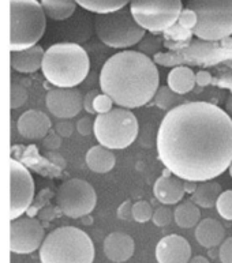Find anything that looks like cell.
Here are the masks:
<instances>
[{"mask_svg":"<svg viewBox=\"0 0 232 263\" xmlns=\"http://www.w3.org/2000/svg\"><path fill=\"white\" fill-rule=\"evenodd\" d=\"M157 153L182 180H215L232 164V118L210 102L179 104L160 123Z\"/></svg>","mask_w":232,"mask_h":263,"instance_id":"obj_1","label":"cell"},{"mask_svg":"<svg viewBox=\"0 0 232 263\" xmlns=\"http://www.w3.org/2000/svg\"><path fill=\"white\" fill-rule=\"evenodd\" d=\"M160 85L157 64L139 51H122L106 60L100 72V89L120 108L149 104Z\"/></svg>","mask_w":232,"mask_h":263,"instance_id":"obj_2","label":"cell"},{"mask_svg":"<svg viewBox=\"0 0 232 263\" xmlns=\"http://www.w3.org/2000/svg\"><path fill=\"white\" fill-rule=\"evenodd\" d=\"M156 64L176 67L193 64L219 68L212 85L232 90V40L221 41H191L176 52H162L153 58Z\"/></svg>","mask_w":232,"mask_h":263,"instance_id":"obj_3","label":"cell"},{"mask_svg":"<svg viewBox=\"0 0 232 263\" xmlns=\"http://www.w3.org/2000/svg\"><path fill=\"white\" fill-rule=\"evenodd\" d=\"M41 71L44 78L55 87L71 89L87 78L91 59L86 49L78 44H53L45 51Z\"/></svg>","mask_w":232,"mask_h":263,"instance_id":"obj_4","label":"cell"},{"mask_svg":"<svg viewBox=\"0 0 232 263\" xmlns=\"http://www.w3.org/2000/svg\"><path fill=\"white\" fill-rule=\"evenodd\" d=\"M40 251L41 263H93L95 244L75 227H60L48 233Z\"/></svg>","mask_w":232,"mask_h":263,"instance_id":"obj_5","label":"cell"},{"mask_svg":"<svg viewBox=\"0 0 232 263\" xmlns=\"http://www.w3.org/2000/svg\"><path fill=\"white\" fill-rule=\"evenodd\" d=\"M11 8V51H22L37 45L47 29V15L37 0H10Z\"/></svg>","mask_w":232,"mask_h":263,"instance_id":"obj_6","label":"cell"},{"mask_svg":"<svg viewBox=\"0 0 232 263\" xmlns=\"http://www.w3.org/2000/svg\"><path fill=\"white\" fill-rule=\"evenodd\" d=\"M198 22L193 35L202 41H221L232 35V0H189Z\"/></svg>","mask_w":232,"mask_h":263,"instance_id":"obj_7","label":"cell"},{"mask_svg":"<svg viewBox=\"0 0 232 263\" xmlns=\"http://www.w3.org/2000/svg\"><path fill=\"white\" fill-rule=\"evenodd\" d=\"M96 35L104 45L115 49H127L138 45L146 30L134 20L130 8H122L110 14H99L95 18Z\"/></svg>","mask_w":232,"mask_h":263,"instance_id":"obj_8","label":"cell"},{"mask_svg":"<svg viewBox=\"0 0 232 263\" xmlns=\"http://www.w3.org/2000/svg\"><path fill=\"white\" fill-rule=\"evenodd\" d=\"M138 120L131 109L114 108L95 119V137L99 145L111 150L126 149L138 137Z\"/></svg>","mask_w":232,"mask_h":263,"instance_id":"obj_9","label":"cell"},{"mask_svg":"<svg viewBox=\"0 0 232 263\" xmlns=\"http://www.w3.org/2000/svg\"><path fill=\"white\" fill-rule=\"evenodd\" d=\"M129 8L141 28L158 34L177 24L183 4L182 0H131Z\"/></svg>","mask_w":232,"mask_h":263,"instance_id":"obj_10","label":"cell"},{"mask_svg":"<svg viewBox=\"0 0 232 263\" xmlns=\"http://www.w3.org/2000/svg\"><path fill=\"white\" fill-rule=\"evenodd\" d=\"M97 203V194L91 183L82 179L63 181L56 193V204L70 218H81L91 214Z\"/></svg>","mask_w":232,"mask_h":263,"instance_id":"obj_11","label":"cell"},{"mask_svg":"<svg viewBox=\"0 0 232 263\" xmlns=\"http://www.w3.org/2000/svg\"><path fill=\"white\" fill-rule=\"evenodd\" d=\"M34 180L30 171L14 158L10 160V220L28 212L34 199Z\"/></svg>","mask_w":232,"mask_h":263,"instance_id":"obj_12","label":"cell"},{"mask_svg":"<svg viewBox=\"0 0 232 263\" xmlns=\"http://www.w3.org/2000/svg\"><path fill=\"white\" fill-rule=\"evenodd\" d=\"M45 231L37 218L20 217L10 224V250L14 254H32L43 246Z\"/></svg>","mask_w":232,"mask_h":263,"instance_id":"obj_13","label":"cell"},{"mask_svg":"<svg viewBox=\"0 0 232 263\" xmlns=\"http://www.w3.org/2000/svg\"><path fill=\"white\" fill-rule=\"evenodd\" d=\"M45 104L55 118L70 120L83 109V96L77 87H53L47 93Z\"/></svg>","mask_w":232,"mask_h":263,"instance_id":"obj_14","label":"cell"},{"mask_svg":"<svg viewBox=\"0 0 232 263\" xmlns=\"http://www.w3.org/2000/svg\"><path fill=\"white\" fill-rule=\"evenodd\" d=\"M156 259L158 263H189L191 246L183 236L168 235L156 246Z\"/></svg>","mask_w":232,"mask_h":263,"instance_id":"obj_15","label":"cell"},{"mask_svg":"<svg viewBox=\"0 0 232 263\" xmlns=\"http://www.w3.org/2000/svg\"><path fill=\"white\" fill-rule=\"evenodd\" d=\"M51 120L47 115L41 110L34 109L24 112L16 122L20 135L29 141L44 139L51 131Z\"/></svg>","mask_w":232,"mask_h":263,"instance_id":"obj_16","label":"cell"},{"mask_svg":"<svg viewBox=\"0 0 232 263\" xmlns=\"http://www.w3.org/2000/svg\"><path fill=\"white\" fill-rule=\"evenodd\" d=\"M135 251V243L130 235L123 232H112L104 240V254L115 263L127 262Z\"/></svg>","mask_w":232,"mask_h":263,"instance_id":"obj_17","label":"cell"},{"mask_svg":"<svg viewBox=\"0 0 232 263\" xmlns=\"http://www.w3.org/2000/svg\"><path fill=\"white\" fill-rule=\"evenodd\" d=\"M153 194L158 202L163 204L181 203L186 194L185 180L168 173L158 177L153 187Z\"/></svg>","mask_w":232,"mask_h":263,"instance_id":"obj_18","label":"cell"},{"mask_svg":"<svg viewBox=\"0 0 232 263\" xmlns=\"http://www.w3.org/2000/svg\"><path fill=\"white\" fill-rule=\"evenodd\" d=\"M45 51L40 45H34L22 51H11L10 63L16 72L21 74H32L41 70Z\"/></svg>","mask_w":232,"mask_h":263,"instance_id":"obj_19","label":"cell"},{"mask_svg":"<svg viewBox=\"0 0 232 263\" xmlns=\"http://www.w3.org/2000/svg\"><path fill=\"white\" fill-rule=\"evenodd\" d=\"M194 236L202 247L213 248L223 244L225 240V229L215 218H205L195 227Z\"/></svg>","mask_w":232,"mask_h":263,"instance_id":"obj_20","label":"cell"},{"mask_svg":"<svg viewBox=\"0 0 232 263\" xmlns=\"http://www.w3.org/2000/svg\"><path fill=\"white\" fill-rule=\"evenodd\" d=\"M85 160L87 168L95 173H108L114 169L116 162V157L112 150L101 145L93 146L87 150Z\"/></svg>","mask_w":232,"mask_h":263,"instance_id":"obj_21","label":"cell"},{"mask_svg":"<svg viewBox=\"0 0 232 263\" xmlns=\"http://www.w3.org/2000/svg\"><path fill=\"white\" fill-rule=\"evenodd\" d=\"M167 85L172 89L176 95H187L193 90L197 81H195V72L187 66H176L169 71Z\"/></svg>","mask_w":232,"mask_h":263,"instance_id":"obj_22","label":"cell"},{"mask_svg":"<svg viewBox=\"0 0 232 263\" xmlns=\"http://www.w3.org/2000/svg\"><path fill=\"white\" fill-rule=\"evenodd\" d=\"M223 194L221 185L215 180L202 181L197 184L195 190L191 194V200L197 204L198 208L210 209L216 206L217 199Z\"/></svg>","mask_w":232,"mask_h":263,"instance_id":"obj_23","label":"cell"},{"mask_svg":"<svg viewBox=\"0 0 232 263\" xmlns=\"http://www.w3.org/2000/svg\"><path fill=\"white\" fill-rule=\"evenodd\" d=\"M173 218H175V222L179 228L190 229L200 224L201 210L193 200L186 199L175 208Z\"/></svg>","mask_w":232,"mask_h":263,"instance_id":"obj_24","label":"cell"},{"mask_svg":"<svg viewBox=\"0 0 232 263\" xmlns=\"http://www.w3.org/2000/svg\"><path fill=\"white\" fill-rule=\"evenodd\" d=\"M45 15L49 20L53 21H66L77 10V2L75 0H41Z\"/></svg>","mask_w":232,"mask_h":263,"instance_id":"obj_25","label":"cell"},{"mask_svg":"<svg viewBox=\"0 0 232 263\" xmlns=\"http://www.w3.org/2000/svg\"><path fill=\"white\" fill-rule=\"evenodd\" d=\"M78 6L89 12L99 14H110L122 10L130 4L131 0H75Z\"/></svg>","mask_w":232,"mask_h":263,"instance_id":"obj_26","label":"cell"},{"mask_svg":"<svg viewBox=\"0 0 232 263\" xmlns=\"http://www.w3.org/2000/svg\"><path fill=\"white\" fill-rule=\"evenodd\" d=\"M177 101H179V95H176L168 85L158 87L157 93L154 96V104L163 110L173 109L175 106L179 105Z\"/></svg>","mask_w":232,"mask_h":263,"instance_id":"obj_27","label":"cell"},{"mask_svg":"<svg viewBox=\"0 0 232 263\" xmlns=\"http://www.w3.org/2000/svg\"><path fill=\"white\" fill-rule=\"evenodd\" d=\"M139 52H142L144 55L146 56H156L158 53H162V49L164 47V41L163 39L157 37L153 33H150V34H146L144 39L139 41V44L137 45Z\"/></svg>","mask_w":232,"mask_h":263,"instance_id":"obj_28","label":"cell"},{"mask_svg":"<svg viewBox=\"0 0 232 263\" xmlns=\"http://www.w3.org/2000/svg\"><path fill=\"white\" fill-rule=\"evenodd\" d=\"M153 209L148 200H138L133 204V220L137 222H148L153 218Z\"/></svg>","mask_w":232,"mask_h":263,"instance_id":"obj_29","label":"cell"},{"mask_svg":"<svg viewBox=\"0 0 232 263\" xmlns=\"http://www.w3.org/2000/svg\"><path fill=\"white\" fill-rule=\"evenodd\" d=\"M215 208H216L219 216H221L227 221H232V190L223 191L220 198L217 199Z\"/></svg>","mask_w":232,"mask_h":263,"instance_id":"obj_30","label":"cell"},{"mask_svg":"<svg viewBox=\"0 0 232 263\" xmlns=\"http://www.w3.org/2000/svg\"><path fill=\"white\" fill-rule=\"evenodd\" d=\"M29 93L26 87L20 85V83H11L10 87V104H11V109H18L24 105L25 102L28 101Z\"/></svg>","mask_w":232,"mask_h":263,"instance_id":"obj_31","label":"cell"},{"mask_svg":"<svg viewBox=\"0 0 232 263\" xmlns=\"http://www.w3.org/2000/svg\"><path fill=\"white\" fill-rule=\"evenodd\" d=\"M172 220H175L173 218V212L168 206H162V208L156 209L153 213V218H152L153 224L158 228H166L172 222Z\"/></svg>","mask_w":232,"mask_h":263,"instance_id":"obj_32","label":"cell"},{"mask_svg":"<svg viewBox=\"0 0 232 263\" xmlns=\"http://www.w3.org/2000/svg\"><path fill=\"white\" fill-rule=\"evenodd\" d=\"M198 22V16L197 14L193 11V10H190V8H183V11H182L181 16H179V20H177V25H181L182 28L186 29V30H189V32H193L195 26H197Z\"/></svg>","mask_w":232,"mask_h":263,"instance_id":"obj_33","label":"cell"},{"mask_svg":"<svg viewBox=\"0 0 232 263\" xmlns=\"http://www.w3.org/2000/svg\"><path fill=\"white\" fill-rule=\"evenodd\" d=\"M114 105L115 102L114 100L111 99L110 96L105 95V93H100L95 100V110H96V115H104V114H108L111 110L114 109Z\"/></svg>","mask_w":232,"mask_h":263,"instance_id":"obj_34","label":"cell"},{"mask_svg":"<svg viewBox=\"0 0 232 263\" xmlns=\"http://www.w3.org/2000/svg\"><path fill=\"white\" fill-rule=\"evenodd\" d=\"M77 131L83 137H89L92 133H95V120L91 118H82L77 123Z\"/></svg>","mask_w":232,"mask_h":263,"instance_id":"obj_35","label":"cell"},{"mask_svg":"<svg viewBox=\"0 0 232 263\" xmlns=\"http://www.w3.org/2000/svg\"><path fill=\"white\" fill-rule=\"evenodd\" d=\"M219 256H220L221 263H232V236L223 241V244L220 246Z\"/></svg>","mask_w":232,"mask_h":263,"instance_id":"obj_36","label":"cell"},{"mask_svg":"<svg viewBox=\"0 0 232 263\" xmlns=\"http://www.w3.org/2000/svg\"><path fill=\"white\" fill-rule=\"evenodd\" d=\"M99 95H100V91L96 90V89H93V90L87 91L86 95L83 96V109L86 110V114L96 115V110H95V106H93V104H95L96 97H97Z\"/></svg>","mask_w":232,"mask_h":263,"instance_id":"obj_37","label":"cell"},{"mask_svg":"<svg viewBox=\"0 0 232 263\" xmlns=\"http://www.w3.org/2000/svg\"><path fill=\"white\" fill-rule=\"evenodd\" d=\"M133 204L130 200H126L123 202V204H120L118 209V217L120 220H131L133 218Z\"/></svg>","mask_w":232,"mask_h":263,"instance_id":"obj_38","label":"cell"},{"mask_svg":"<svg viewBox=\"0 0 232 263\" xmlns=\"http://www.w3.org/2000/svg\"><path fill=\"white\" fill-rule=\"evenodd\" d=\"M56 131L59 134L60 137H71V134L74 131V124L70 120H62L60 123L56 124Z\"/></svg>","mask_w":232,"mask_h":263,"instance_id":"obj_39","label":"cell"},{"mask_svg":"<svg viewBox=\"0 0 232 263\" xmlns=\"http://www.w3.org/2000/svg\"><path fill=\"white\" fill-rule=\"evenodd\" d=\"M195 81H197L198 86L205 87V86H209V85H212L213 77H212V74L209 72V71L201 70V71H198L197 74H195Z\"/></svg>","mask_w":232,"mask_h":263,"instance_id":"obj_40","label":"cell"},{"mask_svg":"<svg viewBox=\"0 0 232 263\" xmlns=\"http://www.w3.org/2000/svg\"><path fill=\"white\" fill-rule=\"evenodd\" d=\"M60 143H62L60 137L56 134H48L47 137L44 138V146L49 150H56L60 146Z\"/></svg>","mask_w":232,"mask_h":263,"instance_id":"obj_41","label":"cell"},{"mask_svg":"<svg viewBox=\"0 0 232 263\" xmlns=\"http://www.w3.org/2000/svg\"><path fill=\"white\" fill-rule=\"evenodd\" d=\"M189 263H210V262L208 260V258H205V256L202 255H197V256H194V258H191Z\"/></svg>","mask_w":232,"mask_h":263,"instance_id":"obj_42","label":"cell"},{"mask_svg":"<svg viewBox=\"0 0 232 263\" xmlns=\"http://www.w3.org/2000/svg\"><path fill=\"white\" fill-rule=\"evenodd\" d=\"M225 112L232 118V96H229L227 101H225Z\"/></svg>","mask_w":232,"mask_h":263,"instance_id":"obj_43","label":"cell"},{"mask_svg":"<svg viewBox=\"0 0 232 263\" xmlns=\"http://www.w3.org/2000/svg\"><path fill=\"white\" fill-rule=\"evenodd\" d=\"M229 175H231V177H232V164L229 165Z\"/></svg>","mask_w":232,"mask_h":263,"instance_id":"obj_44","label":"cell"}]
</instances>
